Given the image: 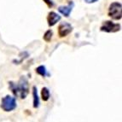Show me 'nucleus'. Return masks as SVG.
<instances>
[{
	"mask_svg": "<svg viewBox=\"0 0 122 122\" xmlns=\"http://www.w3.org/2000/svg\"><path fill=\"white\" fill-rule=\"evenodd\" d=\"M41 97L42 100L47 102L48 100L51 97V92H50V90L47 87H43L42 88V91H41Z\"/></svg>",
	"mask_w": 122,
	"mask_h": 122,
	"instance_id": "obj_9",
	"label": "nucleus"
},
{
	"mask_svg": "<svg viewBox=\"0 0 122 122\" xmlns=\"http://www.w3.org/2000/svg\"><path fill=\"white\" fill-rule=\"evenodd\" d=\"M16 99L14 97L7 95L1 99L0 108L5 112H11L16 108Z\"/></svg>",
	"mask_w": 122,
	"mask_h": 122,
	"instance_id": "obj_2",
	"label": "nucleus"
},
{
	"mask_svg": "<svg viewBox=\"0 0 122 122\" xmlns=\"http://www.w3.org/2000/svg\"><path fill=\"white\" fill-rule=\"evenodd\" d=\"M10 88L15 96L20 98V99H25L26 96L28 95V81L25 76H21L17 83L10 82Z\"/></svg>",
	"mask_w": 122,
	"mask_h": 122,
	"instance_id": "obj_1",
	"label": "nucleus"
},
{
	"mask_svg": "<svg viewBox=\"0 0 122 122\" xmlns=\"http://www.w3.org/2000/svg\"><path fill=\"white\" fill-rule=\"evenodd\" d=\"M33 108H38L39 107V104H40V102H39V95H38V89H37L36 86H33Z\"/></svg>",
	"mask_w": 122,
	"mask_h": 122,
	"instance_id": "obj_8",
	"label": "nucleus"
},
{
	"mask_svg": "<svg viewBox=\"0 0 122 122\" xmlns=\"http://www.w3.org/2000/svg\"><path fill=\"white\" fill-rule=\"evenodd\" d=\"M61 20V15L57 14V13L54 12V11H51L48 14L47 16V21H48V25L49 26H55L59 20Z\"/></svg>",
	"mask_w": 122,
	"mask_h": 122,
	"instance_id": "obj_6",
	"label": "nucleus"
},
{
	"mask_svg": "<svg viewBox=\"0 0 122 122\" xmlns=\"http://www.w3.org/2000/svg\"><path fill=\"white\" fill-rule=\"evenodd\" d=\"M73 6V3H70L67 6H60L59 8H58V11H59L61 15H63L65 17H68L70 13L72 12Z\"/></svg>",
	"mask_w": 122,
	"mask_h": 122,
	"instance_id": "obj_7",
	"label": "nucleus"
},
{
	"mask_svg": "<svg viewBox=\"0 0 122 122\" xmlns=\"http://www.w3.org/2000/svg\"><path fill=\"white\" fill-rule=\"evenodd\" d=\"M121 26L119 23H114L111 20H105L100 27V30L105 33H116L119 32Z\"/></svg>",
	"mask_w": 122,
	"mask_h": 122,
	"instance_id": "obj_4",
	"label": "nucleus"
},
{
	"mask_svg": "<svg viewBox=\"0 0 122 122\" xmlns=\"http://www.w3.org/2000/svg\"><path fill=\"white\" fill-rule=\"evenodd\" d=\"M36 73L39 75H41L42 77H45V76L49 75L48 73H47V70H46V67L45 66L43 65H40L36 68Z\"/></svg>",
	"mask_w": 122,
	"mask_h": 122,
	"instance_id": "obj_10",
	"label": "nucleus"
},
{
	"mask_svg": "<svg viewBox=\"0 0 122 122\" xmlns=\"http://www.w3.org/2000/svg\"><path fill=\"white\" fill-rule=\"evenodd\" d=\"M44 2L47 4V6L49 7V8H52L54 6V4H53V2L51 0H44Z\"/></svg>",
	"mask_w": 122,
	"mask_h": 122,
	"instance_id": "obj_12",
	"label": "nucleus"
},
{
	"mask_svg": "<svg viewBox=\"0 0 122 122\" xmlns=\"http://www.w3.org/2000/svg\"><path fill=\"white\" fill-rule=\"evenodd\" d=\"M52 36H53V32L52 30L50 29V30L46 31L45 33V34L43 36V39L45 42H51V39H52Z\"/></svg>",
	"mask_w": 122,
	"mask_h": 122,
	"instance_id": "obj_11",
	"label": "nucleus"
},
{
	"mask_svg": "<svg viewBox=\"0 0 122 122\" xmlns=\"http://www.w3.org/2000/svg\"><path fill=\"white\" fill-rule=\"evenodd\" d=\"M98 0H85V2L86 4H94V3L97 2Z\"/></svg>",
	"mask_w": 122,
	"mask_h": 122,
	"instance_id": "obj_13",
	"label": "nucleus"
},
{
	"mask_svg": "<svg viewBox=\"0 0 122 122\" xmlns=\"http://www.w3.org/2000/svg\"><path fill=\"white\" fill-rule=\"evenodd\" d=\"M108 15L113 20H119L122 18V5L119 2L110 4L108 10Z\"/></svg>",
	"mask_w": 122,
	"mask_h": 122,
	"instance_id": "obj_3",
	"label": "nucleus"
},
{
	"mask_svg": "<svg viewBox=\"0 0 122 122\" xmlns=\"http://www.w3.org/2000/svg\"><path fill=\"white\" fill-rule=\"evenodd\" d=\"M57 31H58V36L60 38H65L72 33L73 26L70 23L67 22V21H63L59 24Z\"/></svg>",
	"mask_w": 122,
	"mask_h": 122,
	"instance_id": "obj_5",
	"label": "nucleus"
}]
</instances>
